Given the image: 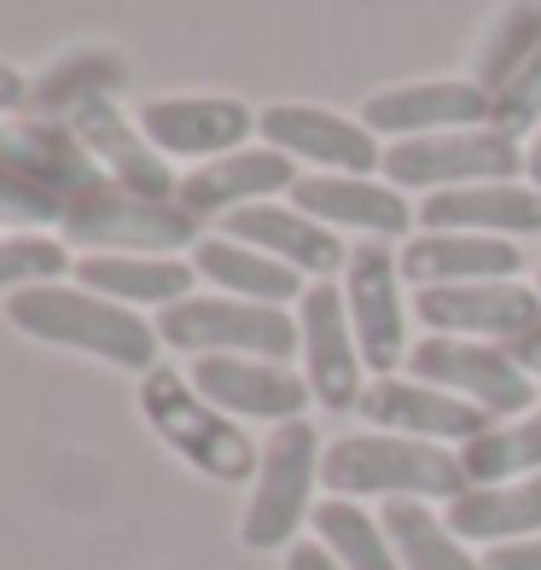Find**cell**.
Instances as JSON below:
<instances>
[{"mask_svg":"<svg viewBox=\"0 0 541 570\" xmlns=\"http://www.w3.org/2000/svg\"><path fill=\"white\" fill-rule=\"evenodd\" d=\"M7 321L23 332V338H41L53 350H76V355H94V361H111V367L128 373H151L158 367V326L135 308H122L111 297L88 292V285H30V292L7 297Z\"/></svg>","mask_w":541,"mask_h":570,"instance_id":"obj_1","label":"cell"},{"mask_svg":"<svg viewBox=\"0 0 541 570\" xmlns=\"http://www.w3.org/2000/svg\"><path fill=\"white\" fill-rule=\"evenodd\" d=\"M321 489L338 501H460L472 489L460 454L443 443H414L391 431H355L326 443Z\"/></svg>","mask_w":541,"mask_h":570,"instance_id":"obj_2","label":"cell"},{"mask_svg":"<svg viewBox=\"0 0 541 570\" xmlns=\"http://www.w3.org/2000/svg\"><path fill=\"white\" fill-rule=\"evenodd\" d=\"M140 413L193 472L216 478V483H245L263 465V449L250 443V431L204 402L198 384L175 367H151L140 379Z\"/></svg>","mask_w":541,"mask_h":570,"instance_id":"obj_3","label":"cell"},{"mask_svg":"<svg viewBox=\"0 0 541 570\" xmlns=\"http://www.w3.org/2000/svg\"><path fill=\"white\" fill-rule=\"evenodd\" d=\"M321 431L308 420H286L274 425V436L263 443V465L250 483V507L239 518V541L256 553L292 548L297 524L315 518V483H321Z\"/></svg>","mask_w":541,"mask_h":570,"instance_id":"obj_4","label":"cell"},{"mask_svg":"<svg viewBox=\"0 0 541 570\" xmlns=\"http://www.w3.org/2000/svg\"><path fill=\"white\" fill-rule=\"evenodd\" d=\"M378 175L402 193H454V187H489V180H519L524 175V140L495 128V122L443 128V135L384 146Z\"/></svg>","mask_w":541,"mask_h":570,"instance_id":"obj_5","label":"cell"},{"mask_svg":"<svg viewBox=\"0 0 541 570\" xmlns=\"http://www.w3.org/2000/svg\"><path fill=\"white\" fill-rule=\"evenodd\" d=\"M65 239L82 250H135V256H169V250H193L198 245V216H187L175 198H140L99 180L82 198L65 204Z\"/></svg>","mask_w":541,"mask_h":570,"instance_id":"obj_6","label":"cell"},{"mask_svg":"<svg viewBox=\"0 0 541 570\" xmlns=\"http://www.w3.org/2000/svg\"><path fill=\"white\" fill-rule=\"evenodd\" d=\"M158 338L187 355H250V361H292L303 332L286 308L245 303V297H187L158 315Z\"/></svg>","mask_w":541,"mask_h":570,"instance_id":"obj_7","label":"cell"},{"mask_svg":"<svg viewBox=\"0 0 541 570\" xmlns=\"http://www.w3.org/2000/svg\"><path fill=\"white\" fill-rule=\"evenodd\" d=\"M407 379L436 384L460 402L483 407L495 425L524 420L535 407V379L506 355V344H478V338H420L407 350Z\"/></svg>","mask_w":541,"mask_h":570,"instance_id":"obj_8","label":"cell"},{"mask_svg":"<svg viewBox=\"0 0 541 570\" xmlns=\"http://www.w3.org/2000/svg\"><path fill=\"white\" fill-rule=\"evenodd\" d=\"M402 256L391 250V239H355L350 263H344V303H350V326L361 361L373 379H396V367L407 361V297H402Z\"/></svg>","mask_w":541,"mask_h":570,"instance_id":"obj_9","label":"cell"},{"mask_svg":"<svg viewBox=\"0 0 541 570\" xmlns=\"http://www.w3.org/2000/svg\"><path fill=\"white\" fill-rule=\"evenodd\" d=\"M414 321L431 338H478V344H512L530 326H541V292L519 279L489 285H425L414 292Z\"/></svg>","mask_w":541,"mask_h":570,"instance_id":"obj_10","label":"cell"},{"mask_svg":"<svg viewBox=\"0 0 541 570\" xmlns=\"http://www.w3.org/2000/svg\"><path fill=\"white\" fill-rule=\"evenodd\" d=\"M263 146L286 151L292 164H315V175H378L384 169V140L361 117L326 111V106H268L256 111Z\"/></svg>","mask_w":541,"mask_h":570,"instance_id":"obj_11","label":"cell"},{"mask_svg":"<svg viewBox=\"0 0 541 570\" xmlns=\"http://www.w3.org/2000/svg\"><path fill=\"white\" fill-rule=\"evenodd\" d=\"M297 332H303V379L308 396L326 413H350L361 407V344L350 326V303L338 279H315L297 303Z\"/></svg>","mask_w":541,"mask_h":570,"instance_id":"obj_12","label":"cell"},{"mask_svg":"<svg viewBox=\"0 0 541 570\" xmlns=\"http://www.w3.org/2000/svg\"><path fill=\"white\" fill-rule=\"evenodd\" d=\"M140 135L164 151V158H227V151H245L250 140V106H239V99L227 94H169V99H146V106L135 111Z\"/></svg>","mask_w":541,"mask_h":570,"instance_id":"obj_13","label":"cell"},{"mask_svg":"<svg viewBox=\"0 0 541 570\" xmlns=\"http://www.w3.org/2000/svg\"><path fill=\"white\" fill-rule=\"evenodd\" d=\"M286 204L332 233H361V239H402L407 227H420L407 193L384 175H303Z\"/></svg>","mask_w":541,"mask_h":570,"instance_id":"obj_14","label":"cell"},{"mask_svg":"<svg viewBox=\"0 0 541 570\" xmlns=\"http://www.w3.org/2000/svg\"><path fill=\"white\" fill-rule=\"evenodd\" d=\"M355 413L373 431L414 436V443H460V449L495 425L483 407L460 402L449 391H436V384H420V379H373L367 391H361V407Z\"/></svg>","mask_w":541,"mask_h":570,"instance_id":"obj_15","label":"cell"},{"mask_svg":"<svg viewBox=\"0 0 541 570\" xmlns=\"http://www.w3.org/2000/svg\"><path fill=\"white\" fill-rule=\"evenodd\" d=\"M193 384L227 420L286 425V420H303V407L315 402L308 396V379H297L286 361H250V355H198Z\"/></svg>","mask_w":541,"mask_h":570,"instance_id":"obj_16","label":"cell"},{"mask_svg":"<svg viewBox=\"0 0 541 570\" xmlns=\"http://www.w3.org/2000/svg\"><path fill=\"white\" fill-rule=\"evenodd\" d=\"M222 239L250 245V250L274 256V263L297 268L308 285H315V279H332V274H344V263H350L344 233L321 227L315 216H303V210H292V204H279V198H268V204H245V210L222 216Z\"/></svg>","mask_w":541,"mask_h":570,"instance_id":"obj_17","label":"cell"},{"mask_svg":"<svg viewBox=\"0 0 541 570\" xmlns=\"http://www.w3.org/2000/svg\"><path fill=\"white\" fill-rule=\"evenodd\" d=\"M297 164L286 158V151H274V146H245V151H227V158H210V164H198L193 175H180V187H175V204L187 216L198 222H222V216H234L245 210V204H268L279 193H292L297 187Z\"/></svg>","mask_w":541,"mask_h":570,"instance_id":"obj_18","label":"cell"},{"mask_svg":"<svg viewBox=\"0 0 541 570\" xmlns=\"http://www.w3.org/2000/svg\"><path fill=\"white\" fill-rule=\"evenodd\" d=\"M378 140H420V135H443V128H478L489 122V94L472 76H443V82H407V88H384L355 111Z\"/></svg>","mask_w":541,"mask_h":570,"instance_id":"obj_19","label":"cell"},{"mask_svg":"<svg viewBox=\"0 0 541 570\" xmlns=\"http://www.w3.org/2000/svg\"><path fill=\"white\" fill-rule=\"evenodd\" d=\"M420 233H483V239H541V193L530 180H489V187L425 193L414 204Z\"/></svg>","mask_w":541,"mask_h":570,"instance_id":"obj_20","label":"cell"},{"mask_svg":"<svg viewBox=\"0 0 541 570\" xmlns=\"http://www.w3.org/2000/svg\"><path fill=\"white\" fill-rule=\"evenodd\" d=\"M402 279L425 285H489V279H519L530 256L512 239H483V233H414L402 250Z\"/></svg>","mask_w":541,"mask_h":570,"instance_id":"obj_21","label":"cell"},{"mask_svg":"<svg viewBox=\"0 0 541 570\" xmlns=\"http://www.w3.org/2000/svg\"><path fill=\"white\" fill-rule=\"evenodd\" d=\"M65 128L82 140V151L99 164V175H106V180H117V187L140 193V198H175L180 180L169 175L164 151L151 146V140L140 135V122L122 117L111 99H106V106H88L82 117L65 122Z\"/></svg>","mask_w":541,"mask_h":570,"instance_id":"obj_22","label":"cell"},{"mask_svg":"<svg viewBox=\"0 0 541 570\" xmlns=\"http://www.w3.org/2000/svg\"><path fill=\"white\" fill-rule=\"evenodd\" d=\"M76 285L111 297L122 308H140V303H158V315L169 303H187L193 297V263H175V256H135V250H94V256H76Z\"/></svg>","mask_w":541,"mask_h":570,"instance_id":"obj_23","label":"cell"},{"mask_svg":"<svg viewBox=\"0 0 541 570\" xmlns=\"http://www.w3.org/2000/svg\"><path fill=\"white\" fill-rule=\"evenodd\" d=\"M193 268L216 285L222 297H245V303H268V308H286V303H303L308 279L274 256L250 250V245H234L222 233H204L193 245Z\"/></svg>","mask_w":541,"mask_h":570,"instance_id":"obj_24","label":"cell"},{"mask_svg":"<svg viewBox=\"0 0 541 570\" xmlns=\"http://www.w3.org/2000/svg\"><path fill=\"white\" fill-rule=\"evenodd\" d=\"M449 530L460 541H483V548H506V541H530L541 535V472L519 483H489L466 489L460 501L443 507Z\"/></svg>","mask_w":541,"mask_h":570,"instance_id":"obj_25","label":"cell"},{"mask_svg":"<svg viewBox=\"0 0 541 570\" xmlns=\"http://www.w3.org/2000/svg\"><path fill=\"white\" fill-rule=\"evenodd\" d=\"M128 82V70L117 53H70L53 59L36 82H30V111L23 117H47V122H76L88 106L117 99V88Z\"/></svg>","mask_w":541,"mask_h":570,"instance_id":"obj_26","label":"cell"},{"mask_svg":"<svg viewBox=\"0 0 541 570\" xmlns=\"http://www.w3.org/2000/svg\"><path fill=\"white\" fill-rule=\"evenodd\" d=\"M378 524L402 570H483V559H472V548L449 530V518H436L425 501H384Z\"/></svg>","mask_w":541,"mask_h":570,"instance_id":"obj_27","label":"cell"},{"mask_svg":"<svg viewBox=\"0 0 541 570\" xmlns=\"http://www.w3.org/2000/svg\"><path fill=\"white\" fill-rule=\"evenodd\" d=\"M460 465H466L472 489L535 478V472H541V402L524 413V420L489 425L483 436H472V443L460 449Z\"/></svg>","mask_w":541,"mask_h":570,"instance_id":"obj_28","label":"cell"},{"mask_svg":"<svg viewBox=\"0 0 541 570\" xmlns=\"http://www.w3.org/2000/svg\"><path fill=\"white\" fill-rule=\"evenodd\" d=\"M535 53H541V0H512V7L489 23L483 41H478L472 82H478L483 94H495V88H506Z\"/></svg>","mask_w":541,"mask_h":570,"instance_id":"obj_29","label":"cell"},{"mask_svg":"<svg viewBox=\"0 0 541 570\" xmlns=\"http://www.w3.org/2000/svg\"><path fill=\"white\" fill-rule=\"evenodd\" d=\"M308 524H315V541H326L332 559H338L344 570H402V559L391 548V535H384V524H378L373 512H361L355 501L326 495Z\"/></svg>","mask_w":541,"mask_h":570,"instance_id":"obj_30","label":"cell"},{"mask_svg":"<svg viewBox=\"0 0 541 570\" xmlns=\"http://www.w3.org/2000/svg\"><path fill=\"white\" fill-rule=\"evenodd\" d=\"M65 268H76V256H65V239H47V233H7L0 239V297L53 285L65 279Z\"/></svg>","mask_w":541,"mask_h":570,"instance_id":"obj_31","label":"cell"},{"mask_svg":"<svg viewBox=\"0 0 541 570\" xmlns=\"http://www.w3.org/2000/svg\"><path fill=\"white\" fill-rule=\"evenodd\" d=\"M0 222H12V227H53V222H65V198H53L41 180H30L7 158V135H0Z\"/></svg>","mask_w":541,"mask_h":570,"instance_id":"obj_32","label":"cell"},{"mask_svg":"<svg viewBox=\"0 0 541 570\" xmlns=\"http://www.w3.org/2000/svg\"><path fill=\"white\" fill-rule=\"evenodd\" d=\"M489 122L506 128V135H524L530 122L541 128V53H535L519 76H512L506 88L489 94Z\"/></svg>","mask_w":541,"mask_h":570,"instance_id":"obj_33","label":"cell"},{"mask_svg":"<svg viewBox=\"0 0 541 570\" xmlns=\"http://www.w3.org/2000/svg\"><path fill=\"white\" fill-rule=\"evenodd\" d=\"M483 570H541V535L506 541V548H483Z\"/></svg>","mask_w":541,"mask_h":570,"instance_id":"obj_34","label":"cell"},{"mask_svg":"<svg viewBox=\"0 0 541 570\" xmlns=\"http://www.w3.org/2000/svg\"><path fill=\"white\" fill-rule=\"evenodd\" d=\"M23 111H30V76L0 59V117H23Z\"/></svg>","mask_w":541,"mask_h":570,"instance_id":"obj_35","label":"cell"},{"mask_svg":"<svg viewBox=\"0 0 541 570\" xmlns=\"http://www.w3.org/2000/svg\"><path fill=\"white\" fill-rule=\"evenodd\" d=\"M286 570H344V564L332 559L326 541H292V548H286Z\"/></svg>","mask_w":541,"mask_h":570,"instance_id":"obj_36","label":"cell"},{"mask_svg":"<svg viewBox=\"0 0 541 570\" xmlns=\"http://www.w3.org/2000/svg\"><path fill=\"white\" fill-rule=\"evenodd\" d=\"M506 355L519 361V367H524L530 379H541V326H530L524 338H512V344H506Z\"/></svg>","mask_w":541,"mask_h":570,"instance_id":"obj_37","label":"cell"},{"mask_svg":"<svg viewBox=\"0 0 541 570\" xmlns=\"http://www.w3.org/2000/svg\"><path fill=\"white\" fill-rule=\"evenodd\" d=\"M524 180H530V187L541 193V128H535V135H530V146H524Z\"/></svg>","mask_w":541,"mask_h":570,"instance_id":"obj_38","label":"cell"},{"mask_svg":"<svg viewBox=\"0 0 541 570\" xmlns=\"http://www.w3.org/2000/svg\"><path fill=\"white\" fill-rule=\"evenodd\" d=\"M535 292H541V274H535Z\"/></svg>","mask_w":541,"mask_h":570,"instance_id":"obj_39","label":"cell"}]
</instances>
